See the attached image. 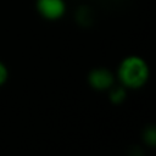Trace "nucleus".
<instances>
[{
  "label": "nucleus",
  "mask_w": 156,
  "mask_h": 156,
  "mask_svg": "<svg viewBox=\"0 0 156 156\" xmlns=\"http://www.w3.org/2000/svg\"><path fill=\"white\" fill-rule=\"evenodd\" d=\"M117 77L121 85L126 89H139L149 80L150 68L143 57L129 55L121 61L117 69Z\"/></svg>",
  "instance_id": "1"
},
{
  "label": "nucleus",
  "mask_w": 156,
  "mask_h": 156,
  "mask_svg": "<svg viewBox=\"0 0 156 156\" xmlns=\"http://www.w3.org/2000/svg\"><path fill=\"white\" fill-rule=\"evenodd\" d=\"M90 87L98 91H106L115 84V77L111 71L104 67L94 68L88 74Z\"/></svg>",
  "instance_id": "2"
},
{
  "label": "nucleus",
  "mask_w": 156,
  "mask_h": 156,
  "mask_svg": "<svg viewBox=\"0 0 156 156\" xmlns=\"http://www.w3.org/2000/svg\"><path fill=\"white\" fill-rule=\"evenodd\" d=\"M38 12L46 20H58L66 12L65 0H37L35 2Z\"/></svg>",
  "instance_id": "3"
},
{
  "label": "nucleus",
  "mask_w": 156,
  "mask_h": 156,
  "mask_svg": "<svg viewBox=\"0 0 156 156\" xmlns=\"http://www.w3.org/2000/svg\"><path fill=\"white\" fill-rule=\"evenodd\" d=\"M108 90H110V100L113 104H121L122 101H124L127 91H126V88L123 85H119V87L112 85Z\"/></svg>",
  "instance_id": "4"
},
{
  "label": "nucleus",
  "mask_w": 156,
  "mask_h": 156,
  "mask_svg": "<svg viewBox=\"0 0 156 156\" xmlns=\"http://www.w3.org/2000/svg\"><path fill=\"white\" fill-rule=\"evenodd\" d=\"M144 140H145V143L149 144L150 146H154V145H155V141H156V132H155V128H154V127H150V128L145 129Z\"/></svg>",
  "instance_id": "5"
},
{
  "label": "nucleus",
  "mask_w": 156,
  "mask_h": 156,
  "mask_svg": "<svg viewBox=\"0 0 156 156\" xmlns=\"http://www.w3.org/2000/svg\"><path fill=\"white\" fill-rule=\"evenodd\" d=\"M7 78H9V69H7V67L0 61V87L7 80Z\"/></svg>",
  "instance_id": "6"
}]
</instances>
